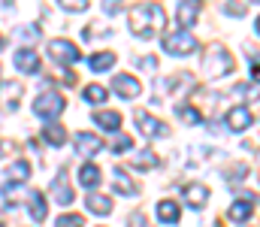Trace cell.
Instances as JSON below:
<instances>
[{
	"instance_id": "obj_1",
	"label": "cell",
	"mask_w": 260,
	"mask_h": 227,
	"mask_svg": "<svg viewBox=\"0 0 260 227\" xmlns=\"http://www.w3.org/2000/svg\"><path fill=\"white\" fill-rule=\"evenodd\" d=\"M167 24V12L160 3H136L130 9V30L142 40H151L164 30Z\"/></svg>"
},
{
	"instance_id": "obj_2",
	"label": "cell",
	"mask_w": 260,
	"mask_h": 227,
	"mask_svg": "<svg viewBox=\"0 0 260 227\" xmlns=\"http://www.w3.org/2000/svg\"><path fill=\"white\" fill-rule=\"evenodd\" d=\"M230 70H233V55H230L227 49L215 46V49H209V52H206V58H203V73L209 76V79L227 76Z\"/></svg>"
},
{
	"instance_id": "obj_3",
	"label": "cell",
	"mask_w": 260,
	"mask_h": 227,
	"mask_svg": "<svg viewBox=\"0 0 260 227\" xmlns=\"http://www.w3.org/2000/svg\"><path fill=\"white\" fill-rule=\"evenodd\" d=\"M164 49H167L170 55H179V58H185V55H194L197 49H200V43H197L194 34H188V30H179V34H167V37H164Z\"/></svg>"
},
{
	"instance_id": "obj_4",
	"label": "cell",
	"mask_w": 260,
	"mask_h": 227,
	"mask_svg": "<svg viewBox=\"0 0 260 227\" xmlns=\"http://www.w3.org/2000/svg\"><path fill=\"white\" fill-rule=\"evenodd\" d=\"M64 97L61 94H52V91H46V94H40L37 100H34V112L40 115V118H58L61 112H64Z\"/></svg>"
},
{
	"instance_id": "obj_5",
	"label": "cell",
	"mask_w": 260,
	"mask_h": 227,
	"mask_svg": "<svg viewBox=\"0 0 260 227\" xmlns=\"http://www.w3.org/2000/svg\"><path fill=\"white\" fill-rule=\"evenodd\" d=\"M49 58H52L55 64L70 67V64H76V61L82 58V52H79V46L70 43V40H52V43H49Z\"/></svg>"
},
{
	"instance_id": "obj_6",
	"label": "cell",
	"mask_w": 260,
	"mask_h": 227,
	"mask_svg": "<svg viewBox=\"0 0 260 227\" xmlns=\"http://www.w3.org/2000/svg\"><path fill=\"white\" fill-rule=\"evenodd\" d=\"M133 118H136V127L142 131V137H148V140H154V137H170V127H167L160 118H154L151 112L136 109V112H133Z\"/></svg>"
},
{
	"instance_id": "obj_7",
	"label": "cell",
	"mask_w": 260,
	"mask_h": 227,
	"mask_svg": "<svg viewBox=\"0 0 260 227\" xmlns=\"http://www.w3.org/2000/svg\"><path fill=\"white\" fill-rule=\"evenodd\" d=\"M52 194H55V200H58L61 206H70V203L76 200V194H73V188H70V173H67V170H58V176L52 179Z\"/></svg>"
},
{
	"instance_id": "obj_8",
	"label": "cell",
	"mask_w": 260,
	"mask_h": 227,
	"mask_svg": "<svg viewBox=\"0 0 260 227\" xmlns=\"http://www.w3.org/2000/svg\"><path fill=\"white\" fill-rule=\"evenodd\" d=\"M112 88H115V94H118L121 100H133V97H139V94H142L139 79H133V76H121V73L112 79Z\"/></svg>"
},
{
	"instance_id": "obj_9",
	"label": "cell",
	"mask_w": 260,
	"mask_h": 227,
	"mask_svg": "<svg viewBox=\"0 0 260 227\" xmlns=\"http://www.w3.org/2000/svg\"><path fill=\"white\" fill-rule=\"evenodd\" d=\"M176 18H179V24H182L185 30L194 27L197 18H200V0H182L179 9H176Z\"/></svg>"
},
{
	"instance_id": "obj_10",
	"label": "cell",
	"mask_w": 260,
	"mask_h": 227,
	"mask_svg": "<svg viewBox=\"0 0 260 227\" xmlns=\"http://www.w3.org/2000/svg\"><path fill=\"white\" fill-rule=\"evenodd\" d=\"M254 124V115L248 112V106H233L230 112H227V127L230 131H245V127H251Z\"/></svg>"
},
{
	"instance_id": "obj_11",
	"label": "cell",
	"mask_w": 260,
	"mask_h": 227,
	"mask_svg": "<svg viewBox=\"0 0 260 227\" xmlns=\"http://www.w3.org/2000/svg\"><path fill=\"white\" fill-rule=\"evenodd\" d=\"M251 215H254V200H251V197H242V200H236V203L227 209V218L236 221V224H245Z\"/></svg>"
},
{
	"instance_id": "obj_12",
	"label": "cell",
	"mask_w": 260,
	"mask_h": 227,
	"mask_svg": "<svg viewBox=\"0 0 260 227\" xmlns=\"http://www.w3.org/2000/svg\"><path fill=\"white\" fill-rule=\"evenodd\" d=\"M206 200H209V188L206 185H200V182H191V185H185V203L191 206V209H203L206 206Z\"/></svg>"
},
{
	"instance_id": "obj_13",
	"label": "cell",
	"mask_w": 260,
	"mask_h": 227,
	"mask_svg": "<svg viewBox=\"0 0 260 227\" xmlns=\"http://www.w3.org/2000/svg\"><path fill=\"white\" fill-rule=\"evenodd\" d=\"M15 67L21 73H40V55L34 49H18L15 52Z\"/></svg>"
},
{
	"instance_id": "obj_14",
	"label": "cell",
	"mask_w": 260,
	"mask_h": 227,
	"mask_svg": "<svg viewBox=\"0 0 260 227\" xmlns=\"http://www.w3.org/2000/svg\"><path fill=\"white\" fill-rule=\"evenodd\" d=\"M94 121H97V127H103L106 134H118L124 118H121L118 112H112V109H100V112H94Z\"/></svg>"
},
{
	"instance_id": "obj_15",
	"label": "cell",
	"mask_w": 260,
	"mask_h": 227,
	"mask_svg": "<svg viewBox=\"0 0 260 227\" xmlns=\"http://www.w3.org/2000/svg\"><path fill=\"white\" fill-rule=\"evenodd\" d=\"M27 209H30V218L34 221H46L49 218V203H46V197L40 191H30L27 194Z\"/></svg>"
},
{
	"instance_id": "obj_16",
	"label": "cell",
	"mask_w": 260,
	"mask_h": 227,
	"mask_svg": "<svg viewBox=\"0 0 260 227\" xmlns=\"http://www.w3.org/2000/svg\"><path fill=\"white\" fill-rule=\"evenodd\" d=\"M103 149V140L97 137V134H76V151L79 154H97V151Z\"/></svg>"
},
{
	"instance_id": "obj_17",
	"label": "cell",
	"mask_w": 260,
	"mask_h": 227,
	"mask_svg": "<svg viewBox=\"0 0 260 227\" xmlns=\"http://www.w3.org/2000/svg\"><path fill=\"white\" fill-rule=\"evenodd\" d=\"M21 91H24L21 82H6V85L0 88V94H3V109L15 112V109H18V97H21Z\"/></svg>"
},
{
	"instance_id": "obj_18",
	"label": "cell",
	"mask_w": 260,
	"mask_h": 227,
	"mask_svg": "<svg viewBox=\"0 0 260 227\" xmlns=\"http://www.w3.org/2000/svg\"><path fill=\"white\" fill-rule=\"evenodd\" d=\"M179 218H182V209H179L176 200H160V203H157V221H164V224H179Z\"/></svg>"
},
{
	"instance_id": "obj_19",
	"label": "cell",
	"mask_w": 260,
	"mask_h": 227,
	"mask_svg": "<svg viewBox=\"0 0 260 227\" xmlns=\"http://www.w3.org/2000/svg\"><path fill=\"white\" fill-rule=\"evenodd\" d=\"M100 179H103V170H100L97 164H85V167H79V185L94 188V185H100Z\"/></svg>"
},
{
	"instance_id": "obj_20",
	"label": "cell",
	"mask_w": 260,
	"mask_h": 227,
	"mask_svg": "<svg viewBox=\"0 0 260 227\" xmlns=\"http://www.w3.org/2000/svg\"><path fill=\"white\" fill-rule=\"evenodd\" d=\"M85 203L94 215H109L112 212V197H106V194H88Z\"/></svg>"
},
{
	"instance_id": "obj_21",
	"label": "cell",
	"mask_w": 260,
	"mask_h": 227,
	"mask_svg": "<svg viewBox=\"0 0 260 227\" xmlns=\"http://www.w3.org/2000/svg\"><path fill=\"white\" fill-rule=\"evenodd\" d=\"M115 191H118V194H124V197H136V191H139V188H136V182L130 179L121 167H115Z\"/></svg>"
},
{
	"instance_id": "obj_22",
	"label": "cell",
	"mask_w": 260,
	"mask_h": 227,
	"mask_svg": "<svg viewBox=\"0 0 260 227\" xmlns=\"http://www.w3.org/2000/svg\"><path fill=\"white\" fill-rule=\"evenodd\" d=\"M157 164H160V160H157V154H154L151 149H142L133 160H130V167H133V170H154Z\"/></svg>"
},
{
	"instance_id": "obj_23",
	"label": "cell",
	"mask_w": 260,
	"mask_h": 227,
	"mask_svg": "<svg viewBox=\"0 0 260 227\" xmlns=\"http://www.w3.org/2000/svg\"><path fill=\"white\" fill-rule=\"evenodd\" d=\"M30 173H34V170H30V164H27V160H15V164L9 167V173H6V179L18 185V182H27V179H30Z\"/></svg>"
},
{
	"instance_id": "obj_24",
	"label": "cell",
	"mask_w": 260,
	"mask_h": 227,
	"mask_svg": "<svg viewBox=\"0 0 260 227\" xmlns=\"http://www.w3.org/2000/svg\"><path fill=\"white\" fill-rule=\"evenodd\" d=\"M43 140L49 143V146H64V140H67V131L61 127V124H46V131H43Z\"/></svg>"
},
{
	"instance_id": "obj_25",
	"label": "cell",
	"mask_w": 260,
	"mask_h": 227,
	"mask_svg": "<svg viewBox=\"0 0 260 227\" xmlns=\"http://www.w3.org/2000/svg\"><path fill=\"white\" fill-rule=\"evenodd\" d=\"M88 64H91L94 73H103V70H112V67H115V55H112V52H100V55H94Z\"/></svg>"
},
{
	"instance_id": "obj_26",
	"label": "cell",
	"mask_w": 260,
	"mask_h": 227,
	"mask_svg": "<svg viewBox=\"0 0 260 227\" xmlns=\"http://www.w3.org/2000/svg\"><path fill=\"white\" fill-rule=\"evenodd\" d=\"M82 97H85L88 103H106V100H109V91H106L103 85H85Z\"/></svg>"
},
{
	"instance_id": "obj_27",
	"label": "cell",
	"mask_w": 260,
	"mask_h": 227,
	"mask_svg": "<svg viewBox=\"0 0 260 227\" xmlns=\"http://www.w3.org/2000/svg\"><path fill=\"white\" fill-rule=\"evenodd\" d=\"M176 115H179L185 124H200V121H203V112L194 109V106H179V109H176Z\"/></svg>"
},
{
	"instance_id": "obj_28",
	"label": "cell",
	"mask_w": 260,
	"mask_h": 227,
	"mask_svg": "<svg viewBox=\"0 0 260 227\" xmlns=\"http://www.w3.org/2000/svg\"><path fill=\"white\" fill-rule=\"evenodd\" d=\"M55 227H85V218H82V215L67 212V215H61V218L55 221Z\"/></svg>"
},
{
	"instance_id": "obj_29",
	"label": "cell",
	"mask_w": 260,
	"mask_h": 227,
	"mask_svg": "<svg viewBox=\"0 0 260 227\" xmlns=\"http://www.w3.org/2000/svg\"><path fill=\"white\" fill-rule=\"evenodd\" d=\"M15 37H18L21 43H37V40H40V27H18Z\"/></svg>"
},
{
	"instance_id": "obj_30",
	"label": "cell",
	"mask_w": 260,
	"mask_h": 227,
	"mask_svg": "<svg viewBox=\"0 0 260 227\" xmlns=\"http://www.w3.org/2000/svg\"><path fill=\"white\" fill-rule=\"evenodd\" d=\"M64 9H70V12H82V9H88V0H58Z\"/></svg>"
},
{
	"instance_id": "obj_31",
	"label": "cell",
	"mask_w": 260,
	"mask_h": 227,
	"mask_svg": "<svg viewBox=\"0 0 260 227\" xmlns=\"http://www.w3.org/2000/svg\"><path fill=\"white\" fill-rule=\"evenodd\" d=\"M130 149H133V140H130V137H118V140H115V146H112L115 154H124V151H130Z\"/></svg>"
},
{
	"instance_id": "obj_32",
	"label": "cell",
	"mask_w": 260,
	"mask_h": 227,
	"mask_svg": "<svg viewBox=\"0 0 260 227\" xmlns=\"http://www.w3.org/2000/svg\"><path fill=\"white\" fill-rule=\"evenodd\" d=\"M121 9H124L121 0H103V12H106V15H118Z\"/></svg>"
},
{
	"instance_id": "obj_33",
	"label": "cell",
	"mask_w": 260,
	"mask_h": 227,
	"mask_svg": "<svg viewBox=\"0 0 260 227\" xmlns=\"http://www.w3.org/2000/svg\"><path fill=\"white\" fill-rule=\"evenodd\" d=\"M139 67H142V70H148V73H154V70H157V58H142V61H139Z\"/></svg>"
},
{
	"instance_id": "obj_34",
	"label": "cell",
	"mask_w": 260,
	"mask_h": 227,
	"mask_svg": "<svg viewBox=\"0 0 260 227\" xmlns=\"http://www.w3.org/2000/svg\"><path fill=\"white\" fill-rule=\"evenodd\" d=\"M6 151H9V146H6V143H3V140H0V157H3V154H6Z\"/></svg>"
},
{
	"instance_id": "obj_35",
	"label": "cell",
	"mask_w": 260,
	"mask_h": 227,
	"mask_svg": "<svg viewBox=\"0 0 260 227\" xmlns=\"http://www.w3.org/2000/svg\"><path fill=\"white\" fill-rule=\"evenodd\" d=\"M0 6H12V0H0Z\"/></svg>"
},
{
	"instance_id": "obj_36",
	"label": "cell",
	"mask_w": 260,
	"mask_h": 227,
	"mask_svg": "<svg viewBox=\"0 0 260 227\" xmlns=\"http://www.w3.org/2000/svg\"><path fill=\"white\" fill-rule=\"evenodd\" d=\"M3 46H6V40H3V37H0V49H3Z\"/></svg>"
},
{
	"instance_id": "obj_37",
	"label": "cell",
	"mask_w": 260,
	"mask_h": 227,
	"mask_svg": "<svg viewBox=\"0 0 260 227\" xmlns=\"http://www.w3.org/2000/svg\"><path fill=\"white\" fill-rule=\"evenodd\" d=\"M0 227H3V224H0Z\"/></svg>"
}]
</instances>
